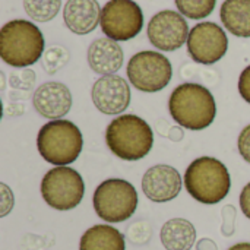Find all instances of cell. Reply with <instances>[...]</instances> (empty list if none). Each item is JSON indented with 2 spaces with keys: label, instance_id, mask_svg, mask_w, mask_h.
Wrapping results in <instances>:
<instances>
[{
  "label": "cell",
  "instance_id": "obj_1",
  "mask_svg": "<svg viewBox=\"0 0 250 250\" xmlns=\"http://www.w3.org/2000/svg\"><path fill=\"white\" fill-rule=\"evenodd\" d=\"M168 111L179 126L189 130H204L214 123L217 104L207 86L185 82L173 89L168 98Z\"/></svg>",
  "mask_w": 250,
  "mask_h": 250
},
{
  "label": "cell",
  "instance_id": "obj_16",
  "mask_svg": "<svg viewBox=\"0 0 250 250\" xmlns=\"http://www.w3.org/2000/svg\"><path fill=\"white\" fill-rule=\"evenodd\" d=\"M101 10L97 0H67L63 7V21L73 34L86 35L100 25Z\"/></svg>",
  "mask_w": 250,
  "mask_h": 250
},
{
  "label": "cell",
  "instance_id": "obj_8",
  "mask_svg": "<svg viewBox=\"0 0 250 250\" xmlns=\"http://www.w3.org/2000/svg\"><path fill=\"white\" fill-rule=\"evenodd\" d=\"M126 73L130 85L138 91L154 94L170 83L173 78V66L163 53L144 50L130 57Z\"/></svg>",
  "mask_w": 250,
  "mask_h": 250
},
{
  "label": "cell",
  "instance_id": "obj_24",
  "mask_svg": "<svg viewBox=\"0 0 250 250\" xmlns=\"http://www.w3.org/2000/svg\"><path fill=\"white\" fill-rule=\"evenodd\" d=\"M236 215L237 211L233 205H226L221 211L223 224H221V233L226 237H231L236 231Z\"/></svg>",
  "mask_w": 250,
  "mask_h": 250
},
{
  "label": "cell",
  "instance_id": "obj_18",
  "mask_svg": "<svg viewBox=\"0 0 250 250\" xmlns=\"http://www.w3.org/2000/svg\"><path fill=\"white\" fill-rule=\"evenodd\" d=\"M160 239L167 250H190L196 242L195 226L185 218H171L161 227Z\"/></svg>",
  "mask_w": 250,
  "mask_h": 250
},
{
  "label": "cell",
  "instance_id": "obj_13",
  "mask_svg": "<svg viewBox=\"0 0 250 250\" xmlns=\"http://www.w3.org/2000/svg\"><path fill=\"white\" fill-rule=\"evenodd\" d=\"M182 186L183 180L179 170L167 164H157L148 168L142 177V192L155 204H164L176 199Z\"/></svg>",
  "mask_w": 250,
  "mask_h": 250
},
{
  "label": "cell",
  "instance_id": "obj_10",
  "mask_svg": "<svg viewBox=\"0 0 250 250\" xmlns=\"http://www.w3.org/2000/svg\"><path fill=\"white\" fill-rule=\"evenodd\" d=\"M229 50V38L226 31L215 22L196 23L188 38V53L195 63L214 64L220 62Z\"/></svg>",
  "mask_w": 250,
  "mask_h": 250
},
{
  "label": "cell",
  "instance_id": "obj_3",
  "mask_svg": "<svg viewBox=\"0 0 250 250\" xmlns=\"http://www.w3.org/2000/svg\"><path fill=\"white\" fill-rule=\"evenodd\" d=\"M105 144L120 160L139 161L151 152L154 146V132L139 116L122 114L107 126Z\"/></svg>",
  "mask_w": 250,
  "mask_h": 250
},
{
  "label": "cell",
  "instance_id": "obj_15",
  "mask_svg": "<svg viewBox=\"0 0 250 250\" xmlns=\"http://www.w3.org/2000/svg\"><path fill=\"white\" fill-rule=\"evenodd\" d=\"M86 60L92 72L107 76L114 75L123 66L125 53L120 44L111 38H97L91 42L86 53Z\"/></svg>",
  "mask_w": 250,
  "mask_h": 250
},
{
  "label": "cell",
  "instance_id": "obj_30",
  "mask_svg": "<svg viewBox=\"0 0 250 250\" xmlns=\"http://www.w3.org/2000/svg\"><path fill=\"white\" fill-rule=\"evenodd\" d=\"M167 136H168V139H170V141L179 142V141H182V139H183L185 132H183V129H182V127H170V130H168Z\"/></svg>",
  "mask_w": 250,
  "mask_h": 250
},
{
  "label": "cell",
  "instance_id": "obj_19",
  "mask_svg": "<svg viewBox=\"0 0 250 250\" xmlns=\"http://www.w3.org/2000/svg\"><path fill=\"white\" fill-rule=\"evenodd\" d=\"M79 250H126L125 236L113 226L97 224L82 234Z\"/></svg>",
  "mask_w": 250,
  "mask_h": 250
},
{
  "label": "cell",
  "instance_id": "obj_27",
  "mask_svg": "<svg viewBox=\"0 0 250 250\" xmlns=\"http://www.w3.org/2000/svg\"><path fill=\"white\" fill-rule=\"evenodd\" d=\"M239 94L248 104H250V64L242 70L239 76Z\"/></svg>",
  "mask_w": 250,
  "mask_h": 250
},
{
  "label": "cell",
  "instance_id": "obj_12",
  "mask_svg": "<svg viewBox=\"0 0 250 250\" xmlns=\"http://www.w3.org/2000/svg\"><path fill=\"white\" fill-rule=\"evenodd\" d=\"M91 98L98 111L107 116H117L130 105L132 92L129 82L125 78L107 75L94 82Z\"/></svg>",
  "mask_w": 250,
  "mask_h": 250
},
{
  "label": "cell",
  "instance_id": "obj_5",
  "mask_svg": "<svg viewBox=\"0 0 250 250\" xmlns=\"http://www.w3.org/2000/svg\"><path fill=\"white\" fill-rule=\"evenodd\" d=\"M37 148L48 164L63 167L78 160L83 148V136L75 123L64 119L51 120L41 126Z\"/></svg>",
  "mask_w": 250,
  "mask_h": 250
},
{
  "label": "cell",
  "instance_id": "obj_14",
  "mask_svg": "<svg viewBox=\"0 0 250 250\" xmlns=\"http://www.w3.org/2000/svg\"><path fill=\"white\" fill-rule=\"evenodd\" d=\"M32 105L41 117L59 120L72 108V92L62 82H45L35 89Z\"/></svg>",
  "mask_w": 250,
  "mask_h": 250
},
{
  "label": "cell",
  "instance_id": "obj_28",
  "mask_svg": "<svg viewBox=\"0 0 250 250\" xmlns=\"http://www.w3.org/2000/svg\"><path fill=\"white\" fill-rule=\"evenodd\" d=\"M240 208H242V212L246 215V218L250 220V182L243 188L242 193H240Z\"/></svg>",
  "mask_w": 250,
  "mask_h": 250
},
{
  "label": "cell",
  "instance_id": "obj_23",
  "mask_svg": "<svg viewBox=\"0 0 250 250\" xmlns=\"http://www.w3.org/2000/svg\"><path fill=\"white\" fill-rule=\"evenodd\" d=\"M37 76L31 69L13 72L10 75V85L16 89H31Z\"/></svg>",
  "mask_w": 250,
  "mask_h": 250
},
{
  "label": "cell",
  "instance_id": "obj_6",
  "mask_svg": "<svg viewBox=\"0 0 250 250\" xmlns=\"http://www.w3.org/2000/svg\"><path fill=\"white\" fill-rule=\"evenodd\" d=\"M95 214L105 223H123L138 208V192L125 179H107L98 185L92 196Z\"/></svg>",
  "mask_w": 250,
  "mask_h": 250
},
{
  "label": "cell",
  "instance_id": "obj_17",
  "mask_svg": "<svg viewBox=\"0 0 250 250\" xmlns=\"http://www.w3.org/2000/svg\"><path fill=\"white\" fill-rule=\"evenodd\" d=\"M220 19L234 37L250 38V0H224Z\"/></svg>",
  "mask_w": 250,
  "mask_h": 250
},
{
  "label": "cell",
  "instance_id": "obj_20",
  "mask_svg": "<svg viewBox=\"0 0 250 250\" xmlns=\"http://www.w3.org/2000/svg\"><path fill=\"white\" fill-rule=\"evenodd\" d=\"M25 13L35 22L53 21L62 7V0H23Z\"/></svg>",
  "mask_w": 250,
  "mask_h": 250
},
{
  "label": "cell",
  "instance_id": "obj_2",
  "mask_svg": "<svg viewBox=\"0 0 250 250\" xmlns=\"http://www.w3.org/2000/svg\"><path fill=\"white\" fill-rule=\"evenodd\" d=\"M44 35L31 21L13 19L0 29V57L18 69L35 64L44 54Z\"/></svg>",
  "mask_w": 250,
  "mask_h": 250
},
{
  "label": "cell",
  "instance_id": "obj_26",
  "mask_svg": "<svg viewBox=\"0 0 250 250\" xmlns=\"http://www.w3.org/2000/svg\"><path fill=\"white\" fill-rule=\"evenodd\" d=\"M0 190H1V211H0V217H6L15 205V198L12 190L9 189L7 185L1 183L0 185Z\"/></svg>",
  "mask_w": 250,
  "mask_h": 250
},
{
  "label": "cell",
  "instance_id": "obj_11",
  "mask_svg": "<svg viewBox=\"0 0 250 250\" xmlns=\"http://www.w3.org/2000/svg\"><path fill=\"white\" fill-rule=\"evenodd\" d=\"M189 25L180 12L166 9L155 13L146 26L149 42L161 51H176L188 42Z\"/></svg>",
  "mask_w": 250,
  "mask_h": 250
},
{
  "label": "cell",
  "instance_id": "obj_21",
  "mask_svg": "<svg viewBox=\"0 0 250 250\" xmlns=\"http://www.w3.org/2000/svg\"><path fill=\"white\" fill-rule=\"evenodd\" d=\"M177 10L189 19L199 21L209 16L217 4V0H174Z\"/></svg>",
  "mask_w": 250,
  "mask_h": 250
},
{
  "label": "cell",
  "instance_id": "obj_7",
  "mask_svg": "<svg viewBox=\"0 0 250 250\" xmlns=\"http://www.w3.org/2000/svg\"><path fill=\"white\" fill-rule=\"evenodd\" d=\"M41 196L44 202L56 211H70L76 208L85 195V182L72 167H54L41 180Z\"/></svg>",
  "mask_w": 250,
  "mask_h": 250
},
{
  "label": "cell",
  "instance_id": "obj_29",
  "mask_svg": "<svg viewBox=\"0 0 250 250\" xmlns=\"http://www.w3.org/2000/svg\"><path fill=\"white\" fill-rule=\"evenodd\" d=\"M196 250H218L217 245L211 239H201L196 245Z\"/></svg>",
  "mask_w": 250,
  "mask_h": 250
},
{
  "label": "cell",
  "instance_id": "obj_31",
  "mask_svg": "<svg viewBox=\"0 0 250 250\" xmlns=\"http://www.w3.org/2000/svg\"><path fill=\"white\" fill-rule=\"evenodd\" d=\"M229 250H250V243H248V242H242V243H237V245L231 246Z\"/></svg>",
  "mask_w": 250,
  "mask_h": 250
},
{
  "label": "cell",
  "instance_id": "obj_9",
  "mask_svg": "<svg viewBox=\"0 0 250 250\" xmlns=\"http://www.w3.org/2000/svg\"><path fill=\"white\" fill-rule=\"evenodd\" d=\"M100 26L107 38L129 41L144 28V12L135 0H108L101 10Z\"/></svg>",
  "mask_w": 250,
  "mask_h": 250
},
{
  "label": "cell",
  "instance_id": "obj_25",
  "mask_svg": "<svg viewBox=\"0 0 250 250\" xmlns=\"http://www.w3.org/2000/svg\"><path fill=\"white\" fill-rule=\"evenodd\" d=\"M237 148H239V154L242 155V158L250 164V125L246 126L237 139Z\"/></svg>",
  "mask_w": 250,
  "mask_h": 250
},
{
  "label": "cell",
  "instance_id": "obj_4",
  "mask_svg": "<svg viewBox=\"0 0 250 250\" xmlns=\"http://www.w3.org/2000/svg\"><path fill=\"white\" fill-rule=\"evenodd\" d=\"M183 182L188 193L205 205L221 202L231 188V177L226 164L214 157L193 160L186 168Z\"/></svg>",
  "mask_w": 250,
  "mask_h": 250
},
{
  "label": "cell",
  "instance_id": "obj_22",
  "mask_svg": "<svg viewBox=\"0 0 250 250\" xmlns=\"http://www.w3.org/2000/svg\"><path fill=\"white\" fill-rule=\"evenodd\" d=\"M69 51L62 45H51L42 54V67L48 75H54L69 62Z\"/></svg>",
  "mask_w": 250,
  "mask_h": 250
}]
</instances>
